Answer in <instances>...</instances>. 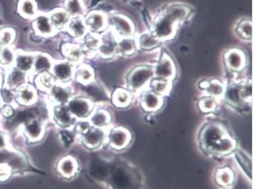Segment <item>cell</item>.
Wrapping results in <instances>:
<instances>
[{
	"instance_id": "603a6c76",
	"label": "cell",
	"mask_w": 253,
	"mask_h": 189,
	"mask_svg": "<svg viewBox=\"0 0 253 189\" xmlns=\"http://www.w3.org/2000/svg\"><path fill=\"white\" fill-rule=\"evenodd\" d=\"M214 181L220 188L231 189L236 182V174L230 167L216 169L214 172Z\"/></svg>"
},
{
	"instance_id": "ffe728a7",
	"label": "cell",
	"mask_w": 253,
	"mask_h": 189,
	"mask_svg": "<svg viewBox=\"0 0 253 189\" xmlns=\"http://www.w3.org/2000/svg\"><path fill=\"white\" fill-rule=\"evenodd\" d=\"M87 121L92 126L106 129L112 122V116L106 108L95 107Z\"/></svg>"
},
{
	"instance_id": "f546056e",
	"label": "cell",
	"mask_w": 253,
	"mask_h": 189,
	"mask_svg": "<svg viewBox=\"0 0 253 189\" xmlns=\"http://www.w3.org/2000/svg\"><path fill=\"white\" fill-rule=\"evenodd\" d=\"M26 82H27V74L19 71L16 68L8 72L5 79L6 88L11 90L18 89L21 86L26 84Z\"/></svg>"
},
{
	"instance_id": "52a82bcc",
	"label": "cell",
	"mask_w": 253,
	"mask_h": 189,
	"mask_svg": "<svg viewBox=\"0 0 253 189\" xmlns=\"http://www.w3.org/2000/svg\"><path fill=\"white\" fill-rule=\"evenodd\" d=\"M78 135L81 137L85 147L92 150L102 147L106 141V129L95 127L91 125Z\"/></svg>"
},
{
	"instance_id": "9a60e30c",
	"label": "cell",
	"mask_w": 253,
	"mask_h": 189,
	"mask_svg": "<svg viewBox=\"0 0 253 189\" xmlns=\"http://www.w3.org/2000/svg\"><path fill=\"white\" fill-rule=\"evenodd\" d=\"M50 100L54 105H66L74 97L73 91L68 84H62L55 82L48 91Z\"/></svg>"
},
{
	"instance_id": "5b68a950",
	"label": "cell",
	"mask_w": 253,
	"mask_h": 189,
	"mask_svg": "<svg viewBox=\"0 0 253 189\" xmlns=\"http://www.w3.org/2000/svg\"><path fill=\"white\" fill-rule=\"evenodd\" d=\"M131 138L130 131L124 126H113L106 129V142L116 151H122L128 147Z\"/></svg>"
},
{
	"instance_id": "3957f363",
	"label": "cell",
	"mask_w": 253,
	"mask_h": 189,
	"mask_svg": "<svg viewBox=\"0 0 253 189\" xmlns=\"http://www.w3.org/2000/svg\"><path fill=\"white\" fill-rule=\"evenodd\" d=\"M229 133L222 125L214 122L208 123L203 126L199 132L198 140L200 147L206 151V152L212 153L214 148Z\"/></svg>"
},
{
	"instance_id": "6da1fadb",
	"label": "cell",
	"mask_w": 253,
	"mask_h": 189,
	"mask_svg": "<svg viewBox=\"0 0 253 189\" xmlns=\"http://www.w3.org/2000/svg\"><path fill=\"white\" fill-rule=\"evenodd\" d=\"M191 11L187 4L170 3L152 19L150 31L162 42L172 40L176 35L178 26L190 18Z\"/></svg>"
},
{
	"instance_id": "f6af8a7d",
	"label": "cell",
	"mask_w": 253,
	"mask_h": 189,
	"mask_svg": "<svg viewBox=\"0 0 253 189\" xmlns=\"http://www.w3.org/2000/svg\"><path fill=\"white\" fill-rule=\"evenodd\" d=\"M8 146V138L5 132L0 130V150L5 149Z\"/></svg>"
},
{
	"instance_id": "4316f807",
	"label": "cell",
	"mask_w": 253,
	"mask_h": 189,
	"mask_svg": "<svg viewBox=\"0 0 253 189\" xmlns=\"http://www.w3.org/2000/svg\"><path fill=\"white\" fill-rule=\"evenodd\" d=\"M75 78L79 83L88 86L95 82V72L90 65L80 64L76 67Z\"/></svg>"
},
{
	"instance_id": "f35d334b",
	"label": "cell",
	"mask_w": 253,
	"mask_h": 189,
	"mask_svg": "<svg viewBox=\"0 0 253 189\" xmlns=\"http://www.w3.org/2000/svg\"><path fill=\"white\" fill-rule=\"evenodd\" d=\"M237 34L246 41L253 40V21L249 18L240 20L236 25Z\"/></svg>"
},
{
	"instance_id": "4fadbf2b",
	"label": "cell",
	"mask_w": 253,
	"mask_h": 189,
	"mask_svg": "<svg viewBox=\"0 0 253 189\" xmlns=\"http://www.w3.org/2000/svg\"><path fill=\"white\" fill-rule=\"evenodd\" d=\"M51 117L57 126L65 129L73 127L77 122L67 105H54L51 109Z\"/></svg>"
},
{
	"instance_id": "83f0119b",
	"label": "cell",
	"mask_w": 253,
	"mask_h": 189,
	"mask_svg": "<svg viewBox=\"0 0 253 189\" xmlns=\"http://www.w3.org/2000/svg\"><path fill=\"white\" fill-rule=\"evenodd\" d=\"M235 152V159L239 165V167L246 174L248 179L250 181L253 180V159L250 154H248L246 151L236 149L234 151Z\"/></svg>"
},
{
	"instance_id": "d4e9b609",
	"label": "cell",
	"mask_w": 253,
	"mask_h": 189,
	"mask_svg": "<svg viewBox=\"0 0 253 189\" xmlns=\"http://www.w3.org/2000/svg\"><path fill=\"white\" fill-rule=\"evenodd\" d=\"M16 99L21 105L25 106L34 105L38 99L37 91L31 85H23L17 89Z\"/></svg>"
},
{
	"instance_id": "e0dca14e",
	"label": "cell",
	"mask_w": 253,
	"mask_h": 189,
	"mask_svg": "<svg viewBox=\"0 0 253 189\" xmlns=\"http://www.w3.org/2000/svg\"><path fill=\"white\" fill-rule=\"evenodd\" d=\"M62 53L66 61L78 66L83 63L85 58L84 48L79 43L74 42H66L62 46Z\"/></svg>"
},
{
	"instance_id": "60d3db41",
	"label": "cell",
	"mask_w": 253,
	"mask_h": 189,
	"mask_svg": "<svg viewBox=\"0 0 253 189\" xmlns=\"http://www.w3.org/2000/svg\"><path fill=\"white\" fill-rule=\"evenodd\" d=\"M54 83H55V80L50 73L39 74L36 77L37 87L43 92H48Z\"/></svg>"
},
{
	"instance_id": "44dd1931",
	"label": "cell",
	"mask_w": 253,
	"mask_h": 189,
	"mask_svg": "<svg viewBox=\"0 0 253 189\" xmlns=\"http://www.w3.org/2000/svg\"><path fill=\"white\" fill-rule=\"evenodd\" d=\"M57 171L63 178L72 179L79 171V163L72 155L64 156L57 164Z\"/></svg>"
},
{
	"instance_id": "8fae6325",
	"label": "cell",
	"mask_w": 253,
	"mask_h": 189,
	"mask_svg": "<svg viewBox=\"0 0 253 189\" xmlns=\"http://www.w3.org/2000/svg\"><path fill=\"white\" fill-rule=\"evenodd\" d=\"M76 66L66 60L53 62L50 74L52 75L55 82L68 84L75 78Z\"/></svg>"
},
{
	"instance_id": "d6a6232c",
	"label": "cell",
	"mask_w": 253,
	"mask_h": 189,
	"mask_svg": "<svg viewBox=\"0 0 253 189\" xmlns=\"http://www.w3.org/2000/svg\"><path fill=\"white\" fill-rule=\"evenodd\" d=\"M132 93L125 88H118L112 94V104L118 108H126L132 102Z\"/></svg>"
},
{
	"instance_id": "74e56055",
	"label": "cell",
	"mask_w": 253,
	"mask_h": 189,
	"mask_svg": "<svg viewBox=\"0 0 253 189\" xmlns=\"http://www.w3.org/2000/svg\"><path fill=\"white\" fill-rule=\"evenodd\" d=\"M172 88V81H169L167 79H161L154 77L150 84L148 86V89L152 92L156 93L157 95H160L162 97L169 96Z\"/></svg>"
},
{
	"instance_id": "8992f818",
	"label": "cell",
	"mask_w": 253,
	"mask_h": 189,
	"mask_svg": "<svg viewBox=\"0 0 253 189\" xmlns=\"http://www.w3.org/2000/svg\"><path fill=\"white\" fill-rule=\"evenodd\" d=\"M66 105L74 118L79 121L87 120L96 107L92 100L81 96L73 97Z\"/></svg>"
},
{
	"instance_id": "1f68e13d",
	"label": "cell",
	"mask_w": 253,
	"mask_h": 189,
	"mask_svg": "<svg viewBox=\"0 0 253 189\" xmlns=\"http://www.w3.org/2000/svg\"><path fill=\"white\" fill-rule=\"evenodd\" d=\"M53 61L49 55L44 53L34 54V63L32 72L37 75L43 73H50Z\"/></svg>"
},
{
	"instance_id": "7402d4cb",
	"label": "cell",
	"mask_w": 253,
	"mask_h": 189,
	"mask_svg": "<svg viewBox=\"0 0 253 189\" xmlns=\"http://www.w3.org/2000/svg\"><path fill=\"white\" fill-rule=\"evenodd\" d=\"M73 38L77 40H82L88 33V29L85 23L84 17H75L71 18L66 29Z\"/></svg>"
},
{
	"instance_id": "bcb514c9",
	"label": "cell",
	"mask_w": 253,
	"mask_h": 189,
	"mask_svg": "<svg viewBox=\"0 0 253 189\" xmlns=\"http://www.w3.org/2000/svg\"><path fill=\"white\" fill-rule=\"evenodd\" d=\"M2 75H1V73H0V87H1V85H2Z\"/></svg>"
},
{
	"instance_id": "2e32d148",
	"label": "cell",
	"mask_w": 253,
	"mask_h": 189,
	"mask_svg": "<svg viewBox=\"0 0 253 189\" xmlns=\"http://www.w3.org/2000/svg\"><path fill=\"white\" fill-rule=\"evenodd\" d=\"M140 105L147 112H157L164 105V97L146 89L140 93Z\"/></svg>"
},
{
	"instance_id": "8d00e7d4",
	"label": "cell",
	"mask_w": 253,
	"mask_h": 189,
	"mask_svg": "<svg viewBox=\"0 0 253 189\" xmlns=\"http://www.w3.org/2000/svg\"><path fill=\"white\" fill-rule=\"evenodd\" d=\"M18 12L24 19H34L38 12V6L35 0H20Z\"/></svg>"
},
{
	"instance_id": "30bf717a",
	"label": "cell",
	"mask_w": 253,
	"mask_h": 189,
	"mask_svg": "<svg viewBox=\"0 0 253 189\" xmlns=\"http://www.w3.org/2000/svg\"><path fill=\"white\" fill-rule=\"evenodd\" d=\"M117 41L118 38L114 33L107 29L106 32L101 34V43L97 54L105 60L112 59L117 55Z\"/></svg>"
},
{
	"instance_id": "b9f144b4",
	"label": "cell",
	"mask_w": 253,
	"mask_h": 189,
	"mask_svg": "<svg viewBox=\"0 0 253 189\" xmlns=\"http://www.w3.org/2000/svg\"><path fill=\"white\" fill-rule=\"evenodd\" d=\"M16 53L11 46H0V63L10 66L15 62Z\"/></svg>"
},
{
	"instance_id": "484cf974",
	"label": "cell",
	"mask_w": 253,
	"mask_h": 189,
	"mask_svg": "<svg viewBox=\"0 0 253 189\" xmlns=\"http://www.w3.org/2000/svg\"><path fill=\"white\" fill-rule=\"evenodd\" d=\"M200 86L207 96L212 97L216 100L222 98L225 89V83L219 79L204 80L200 83Z\"/></svg>"
},
{
	"instance_id": "7a4b0ae2",
	"label": "cell",
	"mask_w": 253,
	"mask_h": 189,
	"mask_svg": "<svg viewBox=\"0 0 253 189\" xmlns=\"http://www.w3.org/2000/svg\"><path fill=\"white\" fill-rule=\"evenodd\" d=\"M154 78V67L151 65H139L134 67L126 76V89L132 94L141 93L148 89Z\"/></svg>"
},
{
	"instance_id": "ac0fdd59",
	"label": "cell",
	"mask_w": 253,
	"mask_h": 189,
	"mask_svg": "<svg viewBox=\"0 0 253 189\" xmlns=\"http://www.w3.org/2000/svg\"><path fill=\"white\" fill-rule=\"evenodd\" d=\"M226 104L233 107H240L245 104L241 96V82L232 81L225 83V89L221 98Z\"/></svg>"
},
{
	"instance_id": "7c38bea8",
	"label": "cell",
	"mask_w": 253,
	"mask_h": 189,
	"mask_svg": "<svg viewBox=\"0 0 253 189\" xmlns=\"http://www.w3.org/2000/svg\"><path fill=\"white\" fill-rule=\"evenodd\" d=\"M223 61L226 68L234 73L243 72L247 65L248 60L245 52L240 48H230L227 49L223 54Z\"/></svg>"
},
{
	"instance_id": "ee69618b",
	"label": "cell",
	"mask_w": 253,
	"mask_h": 189,
	"mask_svg": "<svg viewBox=\"0 0 253 189\" xmlns=\"http://www.w3.org/2000/svg\"><path fill=\"white\" fill-rule=\"evenodd\" d=\"M241 96L245 103H251L253 99V83L251 80L241 82Z\"/></svg>"
},
{
	"instance_id": "836d02e7",
	"label": "cell",
	"mask_w": 253,
	"mask_h": 189,
	"mask_svg": "<svg viewBox=\"0 0 253 189\" xmlns=\"http://www.w3.org/2000/svg\"><path fill=\"white\" fill-rule=\"evenodd\" d=\"M34 63V54L28 52H19L16 54L15 58V68L25 74L31 73L33 70Z\"/></svg>"
},
{
	"instance_id": "d6986e66",
	"label": "cell",
	"mask_w": 253,
	"mask_h": 189,
	"mask_svg": "<svg viewBox=\"0 0 253 189\" xmlns=\"http://www.w3.org/2000/svg\"><path fill=\"white\" fill-rule=\"evenodd\" d=\"M23 132L29 141L37 142L44 134V124L42 120L33 118L23 124Z\"/></svg>"
},
{
	"instance_id": "e575fe53",
	"label": "cell",
	"mask_w": 253,
	"mask_h": 189,
	"mask_svg": "<svg viewBox=\"0 0 253 189\" xmlns=\"http://www.w3.org/2000/svg\"><path fill=\"white\" fill-rule=\"evenodd\" d=\"M137 50V45L134 37L118 38L117 54L122 56H131Z\"/></svg>"
},
{
	"instance_id": "ab89813d",
	"label": "cell",
	"mask_w": 253,
	"mask_h": 189,
	"mask_svg": "<svg viewBox=\"0 0 253 189\" xmlns=\"http://www.w3.org/2000/svg\"><path fill=\"white\" fill-rule=\"evenodd\" d=\"M198 107L201 112H203L205 114H211L216 110L217 100L212 97L205 95L198 101Z\"/></svg>"
},
{
	"instance_id": "5bb4252c",
	"label": "cell",
	"mask_w": 253,
	"mask_h": 189,
	"mask_svg": "<svg viewBox=\"0 0 253 189\" xmlns=\"http://www.w3.org/2000/svg\"><path fill=\"white\" fill-rule=\"evenodd\" d=\"M32 26L35 33L41 37H52L57 33L49 20L48 14L45 13H38L33 19Z\"/></svg>"
},
{
	"instance_id": "f1b7e54d",
	"label": "cell",
	"mask_w": 253,
	"mask_h": 189,
	"mask_svg": "<svg viewBox=\"0 0 253 189\" xmlns=\"http://www.w3.org/2000/svg\"><path fill=\"white\" fill-rule=\"evenodd\" d=\"M48 17L53 27L57 30V32L65 30L69 21L71 20V16L66 12L64 8H57L52 10L48 14Z\"/></svg>"
},
{
	"instance_id": "9c48e42d",
	"label": "cell",
	"mask_w": 253,
	"mask_h": 189,
	"mask_svg": "<svg viewBox=\"0 0 253 189\" xmlns=\"http://www.w3.org/2000/svg\"><path fill=\"white\" fill-rule=\"evenodd\" d=\"M84 21L88 32L101 35L108 29L107 15L100 10H92L87 13Z\"/></svg>"
},
{
	"instance_id": "ba28073f",
	"label": "cell",
	"mask_w": 253,
	"mask_h": 189,
	"mask_svg": "<svg viewBox=\"0 0 253 189\" xmlns=\"http://www.w3.org/2000/svg\"><path fill=\"white\" fill-rule=\"evenodd\" d=\"M154 67V77L173 81L177 76V68L168 53H163Z\"/></svg>"
},
{
	"instance_id": "4dcf8cb0",
	"label": "cell",
	"mask_w": 253,
	"mask_h": 189,
	"mask_svg": "<svg viewBox=\"0 0 253 189\" xmlns=\"http://www.w3.org/2000/svg\"><path fill=\"white\" fill-rule=\"evenodd\" d=\"M82 40L81 45L84 50L85 56L96 55L101 43V35L88 32Z\"/></svg>"
},
{
	"instance_id": "277c9868",
	"label": "cell",
	"mask_w": 253,
	"mask_h": 189,
	"mask_svg": "<svg viewBox=\"0 0 253 189\" xmlns=\"http://www.w3.org/2000/svg\"><path fill=\"white\" fill-rule=\"evenodd\" d=\"M108 29L114 33L117 38L135 37V25L126 15L111 13L107 15Z\"/></svg>"
},
{
	"instance_id": "d590c367",
	"label": "cell",
	"mask_w": 253,
	"mask_h": 189,
	"mask_svg": "<svg viewBox=\"0 0 253 189\" xmlns=\"http://www.w3.org/2000/svg\"><path fill=\"white\" fill-rule=\"evenodd\" d=\"M64 9L71 18L84 17L86 15L84 0H65Z\"/></svg>"
},
{
	"instance_id": "cb8c5ba5",
	"label": "cell",
	"mask_w": 253,
	"mask_h": 189,
	"mask_svg": "<svg viewBox=\"0 0 253 189\" xmlns=\"http://www.w3.org/2000/svg\"><path fill=\"white\" fill-rule=\"evenodd\" d=\"M134 38H135L137 48L144 51H150L155 48H158L162 43V42L151 31L142 32Z\"/></svg>"
},
{
	"instance_id": "7bdbcfd3",
	"label": "cell",
	"mask_w": 253,
	"mask_h": 189,
	"mask_svg": "<svg viewBox=\"0 0 253 189\" xmlns=\"http://www.w3.org/2000/svg\"><path fill=\"white\" fill-rule=\"evenodd\" d=\"M16 39V31L10 27H5L0 30V45L10 46Z\"/></svg>"
}]
</instances>
